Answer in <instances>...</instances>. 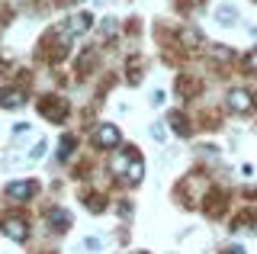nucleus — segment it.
Returning a JSON list of instances; mask_svg holds the SVG:
<instances>
[{
    "label": "nucleus",
    "mask_w": 257,
    "mask_h": 254,
    "mask_svg": "<svg viewBox=\"0 0 257 254\" xmlns=\"http://www.w3.org/2000/svg\"><path fill=\"white\" fill-rule=\"evenodd\" d=\"M90 26H93V13H87V10H84V13H71L64 33H68V36H84Z\"/></svg>",
    "instance_id": "20e7f679"
},
{
    "label": "nucleus",
    "mask_w": 257,
    "mask_h": 254,
    "mask_svg": "<svg viewBox=\"0 0 257 254\" xmlns=\"http://www.w3.org/2000/svg\"><path fill=\"white\" fill-rule=\"evenodd\" d=\"M87 206H90L93 212H100V209H103V200H96V196L90 193V196H87Z\"/></svg>",
    "instance_id": "2eb2a0df"
},
{
    "label": "nucleus",
    "mask_w": 257,
    "mask_h": 254,
    "mask_svg": "<svg viewBox=\"0 0 257 254\" xmlns=\"http://www.w3.org/2000/svg\"><path fill=\"white\" fill-rule=\"evenodd\" d=\"M228 109H231V113H251V109H254V97L247 90H231L228 93Z\"/></svg>",
    "instance_id": "423d86ee"
},
{
    "label": "nucleus",
    "mask_w": 257,
    "mask_h": 254,
    "mask_svg": "<svg viewBox=\"0 0 257 254\" xmlns=\"http://www.w3.org/2000/svg\"><path fill=\"white\" fill-rule=\"evenodd\" d=\"M0 228H4V235L13 238V241H26L29 238V225H26V219H20V216H7L0 222Z\"/></svg>",
    "instance_id": "7ed1b4c3"
},
{
    "label": "nucleus",
    "mask_w": 257,
    "mask_h": 254,
    "mask_svg": "<svg viewBox=\"0 0 257 254\" xmlns=\"http://www.w3.org/2000/svg\"><path fill=\"white\" fill-rule=\"evenodd\" d=\"M244 65L251 68V71H257V49H254V52H251V55H247V58H244Z\"/></svg>",
    "instance_id": "dca6fc26"
},
{
    "label": "nucleus",
    "mask_w": 257,
    "mask_h": 254,
    "mask_svg": "<svg viewBox=\"0 0 257 254\" xmlns=\"http://www.w3.org/2000/svg\"><path fill=\"white\" fill-rule=\"evenodd\" d=\"M112 171H116V177L125 180V184H139L145 177V161L135 148H119V152L112 155Z\"/></svg>",
    "instance_id": "f257e3e1"
},
{
    "label": "nucleus",
    "mask_w": 257,
    "mask_h": 254,
    "mask_svg": "<svg viewBox=\"0 0 257 254\" xmlns=\"http://www.w3.org/2000/svg\"><path fill=\"white\" fill-rule=\"evenodd\" d=\"M171 125H174L177 136H187V132H190V125H187V119H183V113H171Z\"/></svg>",
    "instance_id": "9d476101"
},
{
    "label": "nucleus",
    "mask_w": 257,
    "mask_h": 254,
    "mask_svg": "<svg viewBox=\"0 0 257 254\" xmlns=\"http://www.w3.org/2000/svg\"><path fill=\"white\" fill-rule=\"evenodd\" d=\"M42 155H45V142H39V145L32 148V158H42Z\"/></svg>",
    "instance_id": "f3484780"
},
{
    "label": "nucleus",
    "mask_w": 257,
    "mask_h": 254,
    "mask_svg": "<svg viewBox=\"0 0 257 254\" xmlns=\"http://www.w3.org/2000/svg\"><path fill=\"white\" fill-rule=\"evenodd\" d=\"M58 4H80V0H58Z\"/></svg>",
    "instance_id": "6ab92c4d"
},
{
    "label": "nucleus",
    "mask_w": 257,
    "mask_h": 254,
    "mask_svg": "<svg viewBox=\"0 0 257 254\" xmlns=\"http://www.w3.org/2000/svg\"><path fill=\"white\" fill-rule=\"evenodd\" d=\"M80 248H84V251H90V254H96V251H103V244H100V238H84V241H80Z\"/></svg>",
    "instance_id": "9b49d317"
},
{
    "label": "nucleus",
    "mask_w": 257,
    "mask_h": 254,
    "mask_svg": "<svg viewBox=\"0 0 257 254\" xmlns=\"http://www.w3.org/2000/svg\"><path fill=\"white\" fill-rule=\"evenodd\" d=\"M93 142H96V145H100V148H116L119 145V129H116V125H100V129H96L93 132Z\"/></svg>",
    "instance_id": "0eeeda50"
},
{
    "label": "nucleus",
    "mask_w": 257,
    "mask_h": 254,
    "mask_svg": "<svg viewBox=\"0 0 257 254\" xmlns=\"http://www.w3.org/2000/svg\"><path fill=\"white\" fill-rule=\"evenodd\" d=\"M74 145H77V142H74V136H64V139H61V148H58V155H61V158H68L71 152H74Z\"/></svg>",
    "instance_id": "f8f14e48"
},
{
    "label": "nucleus",
    "mask_w": 257,
    "mask_h": 254,
    "mask_svg": "<svg viewBox=\"0 0 257 254\" xmlns=\"http://www.w3.org/2000/svg\"><path fill=\"white\" fill-rule=\"evenodd\" d=\"M39 113H42V119H48V122H61V119L68 116V100L58 97V93L42 97L39 100Z\"/></svg>",
    "instance_id": "f03ea898"
},
{
    "label": "nucleus",
    "mask_w": 257,
    "mask_h": 254,
    "mask_svg": "<svg viewBox=\"0 0 257 254\" xmlns=\"http://www.w3.org/2000/svg\"><path fill=\"white\" fill-rule=\"evenodd\" d=\"M151 139H155V142H164V139H167V125L155 122V125H151Z\"/></svg>",
    "instance_id": "ddd939ff"
},
{
    "label": "nucleus",
    "mask_w": 257,
    "mask_h": 254,
    "mask_svg": "<svg viewBox=\"0 0 257 254\" xmlns=\"http://www.w3.org/2000/svg\"><path fill=\"white\" fill-rule=\"evenodd\" d=\"M48 222H52V228H58V232H68L71 216H68V209H48Z\"/></svg>",
    "instance_id": "1a4fd4ad"
},
{
    "label": "nucleus",
    "mask_w": 257,
    "mask_h": 254,
    "mask_svg": "<svg viewBox=\"0 0 257 254\" xmlns=\"http://www.w3.org/2000/svg\"><path fill=\"white\" fill-rule=\"evenodd\" d=\"M36 190H39L36 180H16V184H7V196L16 200V203H23V200H29V196H36Z\"/></svg>",
    "instance_id": "39448f33"
},
{
    "label": "nucleus",
    "mask_w": 257,
    "mask_h": 254,
    "mask_svg": "<svg viewBox=\"0 0 257 254\" xmlns=\"http://www.w3.org/2000/svg\"><path fill=\"white\" fill-rule=\"evenodd\" d=\"M231 20H235V10H231V7H219V23H225V26H228Z\"/></svg>",
    "instance_id": "4468645a"
},
{
    "label": "nucleus",
    "mask_w": 257,
    "mask_h": 254,
    "mask_svg": "<svg viewBox=\"0 0 257 254\" xmlns=\"http://www.w3.org/2000/svg\"><path fill=\"white\" fill-rule=\"evenodd\" d=\"M23 103H26V93L23 90H16V87H4L0 90V106L4 109H20Z\"/></svg>",
    "instance_id": "6e6552de"
},
{
    "label": "nucleus",
    "mask_w": 257,
    "mask_h": 254,
    "mask_svg": "<svg viewBox=\"0 0 257 254\" xmlns=\"http://www.w3.org/2000/svg\"><path fill=\"white\" fill-rule=\"evenodd\" d=\"M225 254H244V248H238V244H235V248H228Z\"/></svg>",
    "instance_id": "a211bd4d"
}]
</instances>
